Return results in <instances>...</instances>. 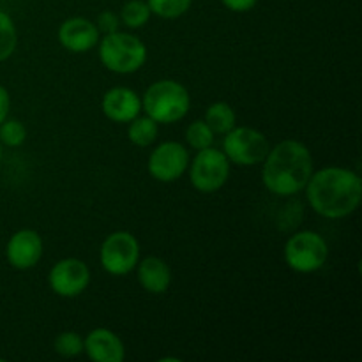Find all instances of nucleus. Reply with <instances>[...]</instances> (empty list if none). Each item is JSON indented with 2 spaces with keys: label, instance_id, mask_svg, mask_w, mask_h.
<instances>
[{
  "label": "nucleus",
  "instance_id": "a211bd4d",
  "mask_svg": "<svg viewBox=\"0 0 362 362\" xmlns=\"http://www.w3.org/2000/svg\"><path fill=\"white\" fill-rule=\"evenodd\" d=\"M151 7L145 0H127L122 6V11H120V21L126 25L127 28H133V30H138V28H144L145 25L151 20Z\"/></svg>",
  "mask_w": 362,
  "mask_h": 362
},
{
  "label": "nucleus",
  "instance_id": "9d476101",
  "mask_svg": "<svg viewBox=\"0 0 362 362\" xmlns=\"http://www.w3.org/2000/svg\"><path fill=\"white\" fill-rule=\"evenodd\" d=\"M48 285L55 296L64 299L80 297L90 285V269L80 258H62L49 269Z\"/></svg>",
  "mask_w": 362,
  "mask_h": 362
},
{
  "label": "nucleus",
  "instance_id": "ddd939ff",
  "mask_svg": "<svg viewBox=\"0 0 362 362\" xmlns=\"http://www.w3.org/2000/svg\"><path fill=\"white\" fill-rule=\"evenodd\" d=\"M101 110L115 124H129L141 113V98L129 87H113L105 92Z\"/></svg>",
  "mask_w": 362,
  "mask_h": 362
},
{
  "label": "nucleus",
  "instance_id": "423d86ee",
  "mask_svg": "<svg viewBox=\"0 0 362 362\" xmlns=\"http://www.w3.org/2000/svg\"><path fill=\"white\" fill-rule=\"evenodd\" d=\"M189 182L198 193L211 194L221 189L230 179L232 163L221 148L214 145L197 151L193 161H189Z\"/></svg>",
  "mask_w": 362,
  "mask_h": 362
},
{
  "label": "nucleus",
  "instance_id": "39448f33",
  "mask_svg": "<svg viewBox=\"0 0 362 362\" xmlns=\"http://www.w3.org/2000/svg\"><path fill=\"white\" fill-rule=\"evenodd\" d=\"M283 257L288 269L299 274H313L320 271L329 258V244L315 230H303L288 237Z\"/></svg>",
  "mask_w": 362,
  "mask_h": 362
},
{
  "label": "nucleus",
  "instance_id": "f257e3e1",
  "mask_svg": "<svg viewBox=\"0 0 362 362\" xmlns=\"http://www.w3.org/2000/svg\"><path fill=\"white\" fill-rule=\"evenodd\" d=\"M310 207L325 219H343L359 209L362 180L359 173L345 166H324L311 173L306 184Z\"/></svg>",
  "mask_w": 362,
  "mask_h": 362
},
{
  "label": "nucleus",
  "instance_id": "412c9836",
  "mask_svg": "<svg viewBox=\"0 0 362 362\" xmlns=\"http://www.w3.org/2000/svg\"><path fill=\"white\" fill-rule=\"evenodd\" d=\"M216 134L212 133L211 127L207 126L204 119L193 120V122L187 126L186 129V141L191 148L194 151H202V148H207L214 145Z\"/></svg>",
  "mask_w": 362,
  "mask_h": 362
},
{
  "label": "nucleus",
  "instance_id": "bb28decb",
  "mask_svg": "<svg viewBox=\"0 0 362 362\" xmlns=\"http://www.w3.org/2000/svg\"><path fill=\"white\" fill-rule=\"evenodd\" d=\"M0 161H2V144H0Z\"/></svg>",
  "mask_w": 362,
  "mask_h": 362
},
{
  "label": "nucleus",
  "instance_id": "9b49d317",
  "mask_svg": "<svg viewBox=\"0 0 362 362\" xmlns=\"http://www.w3.org/2000/svg\"><path fill=\"white\" fill-rule=\"evenodd\" d=\"M45 253L39 232L32 228H21L9 237L6 246V258L16 271H30L41 262Z\"/></svg>",
  "mask_w": 362,
  "mask_h": 362
},
{
  "label": "nucleus",
  "instance_id": "dca6fc26",
  "mask_svg": "<svg viewBox=\"0 0 362 362\" xmlns=\"http://www.w3.org/2000/svg\"><path fill=\"white\" fill-rule=\"evenodd\" d=\"M205 122L211 127L214 134H221L225 136L230 129L237 126V115L235 110L232 108V105L225 101H216L205 112Z\"/></svg>",
  "mask_w": 362,
  "mask_h": 362
},
{
  "label": "nucleus",
  "instance_id": "7ed1b4c3",
  "mask_svg": "<svg viewBox=\"0 0 362 362\" xmlns=\"http://www.w3.org/2000/svg\"><path fill=\"white\" fill-rule=\"evenodd\" d=\"M191 94L180 81L158 80L145 90L141 98V112L158 124H175L189 113Z\"/></svg>",
  "mask_w": 362,
  "mask_h": 362
},
{
  "label": "nucleus",
  "instance_id": "6ab92c4d",
  "mask_svg": "<svg viewBox=\"0 0 362 362\" xmlns=\"http://www.w3.org/2000/svg\"><path fill=\"white\" fill-rule=\"evenodd\" d=\"M18 46V30L13 18L0 9V62L9 59Z\"/></svg>",
  "mask_w": 362,
  "mask_h": 362
},
{
  "label": "nucleus",
  "instance_id": "20e7f679",
  "mask_svg": "<svg viewBox=\"0 0 362 362\" xmlns=\"http://www.w3.org/2000/svg\"><path fill=\"white\" fill-rule=\"evenodd\" d=\"M98 55L105 69L115 74H133L147 62V46L129 32L117 30L101 35L98 42Z\"/></svg>",
  "mask_w": 362,
  "mask_h": 362
},
{
  "label": "nucleus",
  "instance_id": "393cba45",
  "mask_svg": "<svg viewBox=\"0 0 362 362\" xmlns=\"http://www.w3.org/2000/svg\"><path fill=\"white\" fill-rule=\"evenodd\" d=\"M221 4L232 13H250L255 9L258 0H221Z\"/></svg>",
  "mask_w": 362,
  "mask_h": 362
},
{
  "label": "nucleus",
  "instance_id": "2eb2a0df",
  "mask_svg": "<svg viewBox=\"0 0 362 362\" xmlns=\"http://www.w3.org/2000/svg\"><path fill=\"white\" fill-rule=\"evenodd\" d=\"M136 276L141 288L152 296H163L172 285V269L159 257H147L138 262Z\"/></svg>",
  "mask_w": 362,
  "mask_h": 362
},
{
  "label": "nucleus",
  "instance_id": "0eeeda50",
  "mask_svg": "<svg viewBox=\"0 0 362 362\" xmlns=\"http://www.w3.org/2000/svg\"><path fill=\"white\" fill-rule=\"evenodd\" d=\"M99 262L110 276H127L140 262V243L127 230H117L103 240Z\"/></svg>",
  "mask_w": 362,
  "mask_h": 362
},
{
  "label": "nucleus",
  "instance_id": "f03ea898",
  "mask_svg": "<svg viewBox=\"0 0 362 362\" xmlns=\"http://www.w3.org/2000/svg\"><path fill=\"white\" fill-rule=\"evenodd\" d=\"M262 168V182L276 197H293L306 187L313 168L310 148L299 140H283L269 148Z\"/></svg>",
  "mask_w": 362,
  "mask_h": 362
},
{
  "label": "nucleus",
  "instance_id": "a878e982",
  "mask_svg": "<svg viewBox=\"0 0 362 362\" xmlns=\"http://www.w3.org/2000/svg\"><path fill=\"white\" fill-rule=\"evenodd\" d=\"M11 110V95L4 85H0V124L9 117Z\"/></svg>",
  "mask_w": 362,
  "mask_h": 362
},
{
  "label": "nucleus",
  "instance_id": "5701e85b",
  "mask_svg": "<svg viewBox=\"0 0 362 362\" xmlns=\"http://www.w3.org/2000/svg\"><path fill=\"white\" fill-rule=\"evenodd\" d=\"M27 140V129L23 124L18 119H9L7 117L2 124H0V144L6 147H20L23 141Z\"/></svg>",
  "mask_w": 362,
  "mask_h": 362
},
{
  "label": "nucleus",
  "instance_id": "6e6552de",
  "mask_svg": "<svg viewBox=\"0 0 362 362\" xmlns=\"http://www.w3.org/2000/svg\"><path fill=\"white\" fill-rule=\"evenodd\" d=\"M271 144L262 131L250 126H235L223 138V152L237 166L260 165Z\"/></svg>",
  "mask_w": 362,
  "mask_h": 362
},
{
  "label": "nucleus",
  "instance_id": "b1692460",
  "mask_svg": "<svg viewBox=\"0 0 362 362\" xmlns=\"http://www.w3.org/2000/svg\"><path fill=\"white\" fill-rule=\"evenodd\" d=\"M120 16L117 13H113V11H103V13H99L98 20H95V27H98L99 34L101 35H106V34H113V32L120 30Z\"/></svg>",
  "mask_w": 362,
  "mask_h": 362
},
{
  "label": "nucleus",
  "instance_id": "4468645a",
  "mask_svg": "<svg viewBox=\"0 0 362 362\" xmlns=\"http://www.w3.org/2000/svg\"><path fill=\"white\" fill-rule=\"evenodd\" d=\"M83 352L94 362H122L126 359L124 341L106 327H98L85 336Z\"/></svg>",
  "mask_w": 362,
  "mask_h": 362
},
{
  "label": "nucleus",
  "instance_id": "f8f14e48",
  "mask_svg": "<svg viewBox=\"0 0 362 362\" xmlns=\"http://www.w3.org/2000/svg\"><path fill=\"white\" fill-rule=\"evenodd\" d=\"M57 39L66 52L87 53L98 46L101 34L94 21L83 16H73L60 23Z\"/></svg>",
  "mask_w": 362,
  "mask_h": 362
},
{
  "label": "nucleus",
  "instance_id": "4be33fe9",
  "mask_svg": "<svg viewBox=\"0 0 362 362\" xmlns=\"http://www.w3.org/2000/svg\"><path fill=\"white\" fill-rule=\"evenodd\" d=\"M53 350L59 354L60 357L66 359H73L83 354V338L74 331H64L59 332L53 339Z\"/></svg>",
  "mask_w": 362,
  "mask_h": 362
},
{
  "label": "nucleus",
  "instance_id": "aec40b11",
  "mask_svg": "<svg viewBox=\"0 0 362 362\" xmlns=\"http://www.w3.org/2000/svg\"><path fill=\"white\" fill-rule=\"evenodd\" d=\"M151 13L163 20H177L193 6V0H147Z\"/></svg>",
  "mask_w": 362,
  "mask_h": 362
},
{
  "label": "nucleus",
  "instance_id": "f3484780",
  "mask_svg": "<svg viewBox=\"0 0 362 362\" xmlns=\"http://www.w3.org/2000/svg\"><path fill=\"white\" fill-rule=\"evenodd\" d=\"M159 136V124L148 115H138L127 124V138L136 147H151Z\"/></svg>",
  "mask_w": 362,
  "mask_h": 362
},
{
  "label": "nucleus",
  "instance_id": "1a4fd4ad",
  "mask_svg": "<svg viewBox=\"0 0 362 362\" xmlns=\"http://www.w3.org/2000/svg\"><path fill=\"white\" fill-rule=\"evenodd\" d=\"M191 156L186 145L175 140L159 144L151 152L147 161V170L152 179L163 184H172L179 180L189 168Z\"/></svg>",
  "mask_w": 362,
  "mask_h": 362
}]
</instances>
